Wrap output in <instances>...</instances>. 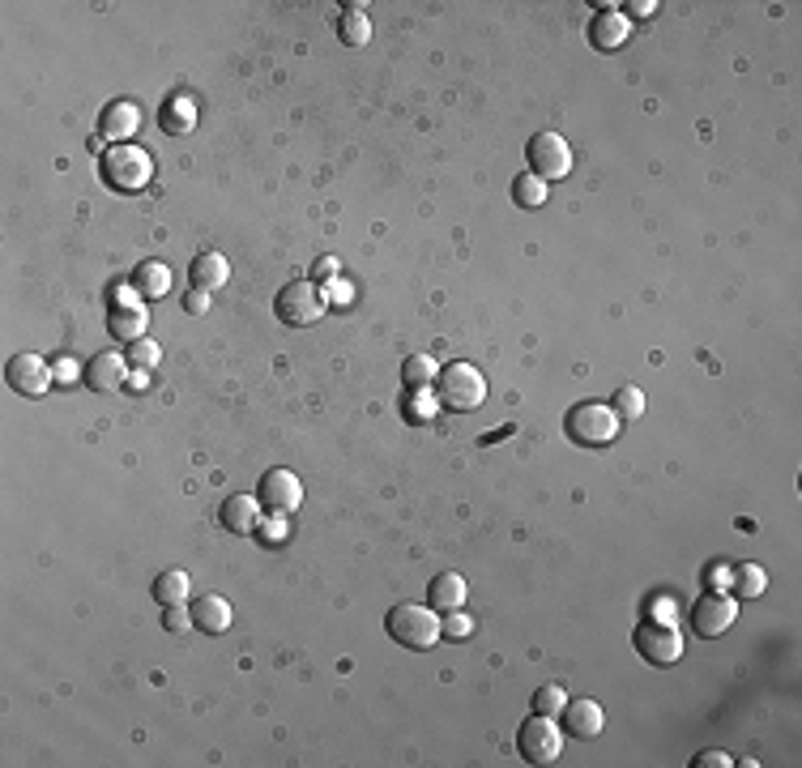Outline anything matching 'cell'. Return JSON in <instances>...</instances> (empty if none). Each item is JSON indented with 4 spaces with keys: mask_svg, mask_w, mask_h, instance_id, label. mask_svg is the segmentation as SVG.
<instances>
[{
    "mask_svg": "<svg viewBox=\"0 0 802 768\" xmlns=\"http://www.w3.org/2000/svg\"><path fill=\"white\" fill-rule=\"evenodd\" d=\"M436 359L431 355H410L406 363H401V380H406V389L410 393H419V389H431L436 384Z\"/></svg>",
    "mask_w": 802,
    "mask_h": 768,
    "instance_id": "25",
    "label": "cell"
},
{
    "mask_svg": "<svg viewBox=\"0 0 802 768\" xmlns=\"http://www.w3.org/2000/svg\"><path fill=\"white\" fill-rule=\"evenodd\" d=\"M384 632H389L401 649H414V653L431 649V645H436V640L444 636V632H440V615H436V606H419V602H401V606H393V611L384 615Z\"/></svg>",
    "mask_w": 802,
    "mask_h": 768,
    "instance_id": "2",
    "label": "cell"
},
{
    "mask_svg": "<svg viewBox=\"0 0 802 768\" xmlns=\"http://www.w3.org/2000/svg\"><path fill=\"white\" fill-rule=\"evenodd\" d=\"M564 730L572 734V739H598L602 734V726H606V713H602V704L598 700H568L564 704Z\"/></svg>",
    "mask_w": 802,
    "mask_h": 768,
    "instance_id": "15",
    "label": "cell"
},
{
    "mask_svg": "<svg viewBox=\"0 0 802 768\" xmlns=\"http://www.w3.org/2000/svg\"><path fill=\"white\" fill-rule=\"evenodd\" d=\"M124 380H128V359L116 355V350H103V355H94L86 363V384L90 389L116 393V389H124Z\"/></svg>",
    "mask_w": 802,
    "mask_h": 768,
    "instance_id": "16",
    "label": "cell"
},
{
    "mask_svg": "<svg viewBox=\"0 0 802 768\" xmlns=\"http://www.w3.org/2000/svg\"><path fill=\"white\" fill-rule=\"evenodd\" d=\"M256 500H261L274 517H286V512H295L303 504V483L299 474L291 470H265L261 483H256Z\"/></svg>",
    "mask_w": 802,
    "mask_h": 768,
    "instance_id": "10",
    "label": "cell"
},
{
    "mask_svg": "<svg viewBox=\"0 0 802 768\" xmlns=\"http://www.w3.org/2000/svg\"><path fill=\"white\" fill-rule=\"evenodd\" d=\"M158 120H163L167 133H188V128L197 124V103H192L188 94H175V99L163 103V116Z\"/></svg>",
    "mask_w": 802,
    "mask_h": 768,
    "instance_id": "24",
    "label": "cell"
},
{
    "mask_svg": "<svg viewBox=\"0 0 802 768\" xmlns=\"http://www.w3.org/2000/svg\"><path fill=\"white\" fill-rule=\"evenodd\" d=\"M274 316L282 320V325H316L320 316H325V291L308 278V282H286L278 299H274Z\"/></svg>",
    "mask_w": 802,
    "mask_h": 768,
    "instance_id": "6",
    "label": "cell"
},
{
    "mask_svg": "<svg viewBox=\"0 0 802 768\" xmlns=\"http://www.w3.org/2000/svg\"><path fill=\"white\" fill-rule=\"evenodd\" d=\"M128 363H133V367H141V372H150V367L158 363V346H154L150 338L133 342V346H128Z\"/></svg>",
    "mask_w": 802,
    "mask_h": 768,
    "instance_id": "30",
    "label": "cell"
},
{
    "mask_svg": "<svg viewBox=\"0 0 802 768\" xmlns=\"http://www.w3.org/2000/svg\"><path fill=\"white\" fill-rule=\"evenodd\" d=\"M440 632H444V636H453V640H461V636H470V632H474V619H470V615H461V611H448V619H440Z\"/></svg>",
    "mask_w": 802,
    "mask_h": 768,
    "instance_id": "31",
    "label": "cell"
},
{
    "mask_svg": "<svg viewBox=\"0 0 802 768\" xmlns=\"http://www.w3.org/2000/svg\"><path fill=\"white\" fill-rule=\"evenodd\" d=\"M184 308L201 316L205 308H210V291H188V299H184Z\"/></svg>",
    "mask_w": 802,
    "mask_h": 768,
    "instance_id": "36",
    "label": "cell"
},
{
    "mask_svg": "<svg viewBox=\"0 0 802 768\" xmlns=\"http://www.w3.org/2000/svg\"><path fill=\"white\" fill-rule=\"evenodd\" d=\"M338 35L346 47H363L372 39V22H367V5H346L338 18Z\"/></svg>",
    "mask_w": 802,
    "mask_h": 768,
    "instance_id": "23",
    "label": "cell"
},
{
    "mask_svg": "<svg viewBox=\"0 0 802 768\" xmlns=\"http://www.w3.org/2000/svg\"><path fill=\"white\" fill-rule=\"evenodd\" d=\"M764 585H768V576H764V568H756V564H739V568L730 572L734 598H760Z\"/></svg>",
    "mask_w": 802,
    "mask_h": 768,
    "instance_id": "26",
    "label": "cell"
},
{
    "mask_svg": "<svg viewBox=\"0 0 802 768\" xmlns=\"http://www.w3.org/2000/svg\"><path fill=\"white\" fill-rule=\"evenodd\" d=\"M419 393H427V389H419ZM419 393H410V402H406V410H410V423H427L431 414H436V406H427Z\"/></svg>",
    "mask_w": 802,
    "mask_h": 768,
    "instance_id": "34",
    "label": "cell"
},
{
    "mask_svg": "<svg viewBox=\"0 0 802 768\" xmlns=\"http://www.w3.org/2000/svg\"><path fill=\"white\" fill-rule=\"evenodd\" d=\"M739 619V598L721 594V589H704V598L692 606V628L700 636H721L730 632V623Z\"/></svg>",
    "mask_w": 802,
    "mask_h": 768,
    "instance_id": "9",
    "label": "cell"
},
{
    "mask_svg": "<svg viewBox=\"0 0 802 768\" xmlns=\"http://www.w3.org/2000/svg\"><path fill=\"white\" fill-rule=\"evenodd\" d=\"M146 325H150V316L141 312V308H124V303H116V308H111V316H107V333H111L116 342H128V346L146 338Z\"/></svg>",
    "mask_w": 802,
    "mask_h": 768,
    "instance_id": "19",
    "label": "cell"
},
{
    "mask_svg": "<svg viewBox=\"0 0 802 768\" xmlns=\"http://www.w3.org/2000/svg\"><path fill=\"white\" fill-rule=\"evenodd\" d=\"M188 278H192V291H218L231 278V261L222 252H197L188 265Z\"/></svg>",
    "mask_w": 802,
    "mask_h": 768,
    "instance_id": "17",
    "label": "cell"
},
{
    "mask_svg": "<svg viewBox=\"0 0 802 768\" xmlns=\"http://www.w3.org/2000/svg\"><path fill=\"white\" fill-rule=\"evenodd\" d=\"M436 397H440V406L470 414L487 402V376L478 372L474 363H448L436 376Z\"/></svg>",
    "mask_w": 802,
    "mask_h": 768,
    "instance_id": "3",
    "label": "cell"
},
{
    "mask_svg": "<svg viewBox=\"0 0 802 768\" xmlns=\"http://www.w3.org/2000/svg\"><path fill=\"white\" fill-rule=\"evenodd\" d=\"M163 623H167V632H184L192 623V606L188 602L184 606H163Z\"/></svg>",
    "mask_w": 802,
    "mask_h": 768,
    "instance_id": "32",
    "label": "cell"
},
{
    "mask_svg": "<svg viewBox=\"0 0 802 768\" xmlns=\"http://www.w3.org/2000/svg\"><path fill=\"white\" fill-rule=\"evenodd\" d=\"M231 619H235L231 602H227V598H218V594H201L197 602H192V623H197L201 632H210V636L227 632V628H231Z\"/></svg>",
    "mask_w": 802,
    "mask_h": 768,
    "instance_id": "18",
    "label": "cell"
},
{
    "mask_svg": "<svg viewBox=\"0 0 802 768\" xmlns=\"http://www.w3.org/2000/svg\"><path fill=\"white\" fill-rule=\"evenodd\" d=\"M564 704H568V696H564V687H559V683H547V687H538V692H534V713L559 717V713H564Z\"/></svg>",
    "mask_w": 802,
    "mask_h": 768,
    "instance_id": "29",
    "label": "cell"
},
{
    "mask_svg": "<svg viewBox=\"0 0 802 768\" xmlns=\"http://www.w3.org/2000/svg\"><path fill=\"white\" fill-rule=\"evenodd\" d=\"M611 410L619 419H640V414H645V393L632 389V384H623V389H615V397H611Z\"/></svg>",
    "mask_w": 802,
    "mask_h": 768,
    "instance_id": "28",
    "label": "cell"
},
{
    "mask_svg": "<svg viewBox=\"0 0 802 768\" xmlns=\"http://www.w3.org/2000/svg\"><path fill=\"white\" fill-rule=\"evenodd\" d=\"M133 291L146 299H163L171 291V269L163 261H141L133 269Z\"/></svg>",
    "mask_w": 802,
    "mask_h": 768,
    "instance_id": "21",
    "label": "cell"
},
{
    "mask_svg": "<svg viewBox=\"0 0 802 768\" xmlns=\"http://www.w3.org/2000/svg\"><path fill=\"white\" fill-rule=\"evenodd\" d=\"M632 645H636V653L645 658L649 666H675L679 658H683V632L675 628V623H666V619H645V623H636V632H632Z\"/></svg>",
    "mask_w": 802,
    "mask_h": 768,
    "instance_id": "5",
    "label": "cell"
},
{
    "mask_svg": "<svg viewBox=\"0 0 802 768\" xmlns=\"http://www.w3.org/2000/svg\"><path fill=\"white\" fill-rule=\"evenodd\" d=\"M465 594H470V589H465V576H457V572H440L436 581L427 585V598L436 611H461Z\"/></svg>",
    "mask_w": 802,
    "mask_h": 768,
    "instance_id": "20",
    "label": "cell"
},
{
    "mask_svg": "<svg viewBox=\"0 0 802 768\" xmlns=\"http://www.w3.org/2000/svg\"><path fill=\"white\" fill-rule=\"evenodd\" d=\"M99 175H103V184L111 192H141L154 180V163H150V154L141 146L124 141V146H107L99 154Z\"/></svg>",
    "mask_w": 802,
    "mask_h": 768,
    "instance_id": "1",
    "label": "cell"
},
{
    "mask_svg": "<svg viewBox=\"0 0 802 768\" xmlns=\"http://www.w3.org/2000/svg\"><path fill=\"white\" fill-rule=\"evenodd\" d=\"M73 372H77L73 363H56V372H52V376H60V380H73Z\"/></svg>",
    "mask_w": 802,
    "mask_h": 768,
    "instance_id": "39",
    "label": "cell"
},
{
    "mask_svg": "<svg viewBox=\"0 0 802 768\" xmlns=\"http://www.w3.org/2000/svg\"><path fill=\"white\" fill-rule=\"evenodd\" d=\"M517 751L525 764H555L559 751H564V730L555 726V717L534 713L529 722L517 730Z\"/></svg>",
    "mask_w": 802,
    "mask_h": 768,
    "instance_id": "7",
    "label": "cell"
},
{
    "mask_svg": "<svg viewBox=\"0 0 802 768\" xmlns=\"http://www.w3.org/2000/svg\"><path fill=\"white\" fill-rule=\"evenodd\" d=\"M137 128H141V107H137L133 99H116V103L103 107V116H99V137L124 146V141L137 137Z\"/></svg>",
    "mask_w": 802,
    "mask_h": 768,
    "instance_id": "13",
    "label": "cell"
},
{
    "mask_svg": "<svg viewBox=\"0 0 802 768\" xmlns=\"http://www.w3.org/2000/svg\"><path fill=\"white\" fill-rule=\"evenodd\" d=\"M188 598H192V581H188V572L167 568V572H158V576H154V602H158V606H184Z\"/></svg>",
    "mask_w": 802,
    "mask_h": 768,
    "instance_id": "22",
    "label": "cell"
},
{
    "mask_svg": "<svg viewBox=\"0 0 802 768\" xmlns=\"http://www.w3.org/2000/svg\"><path fill=\"white\" fill-rule=\"evenodd\" d=\"M5 384L13 393L22 397H43L47 389H52V367H47L39 355H30V350H22V355H13L9 367H5Z\"/></svg>",
    "mask_w": 802,
    "mask_h": 768,
    "instance_id": "11",
    "label": "cell"
},
{
    "mask_svg": "<svg viewBox=\"0 0 802 768\" xmlns=\"http://www.w3.org/2000/svg\"><path fill=\"white\" fill-rule=\"evenodd\" d=\"M632 13H636V18H653V13H657V0H636V5H628Z\"/></svg>",
    "mask_w": 802,
    "mask_h": 768,
    "instance_id": "38",
    "label": "cell"
},
{
    "mask_svg": "<svg viewBox=\"0 0 802 768\" xmlns=\"http://www.w3.org/2000/svg\"><path fill=\"white\" fill-rule=\"evenodd\" d=\"M512 201L521 205V210H538V205H547V184L538 180V175H517L512 180Z\"/></svg>",
    "mask_w": 802,
    "mask_h": 768,
    "instance_id": "27",
    "label": "cell"
},
{
    "mask_svg": "<svg viewBox=\"0 0 802 768\" xmlns=\"http://www.w3.org/2000/svg\"><path fill=\"white\" fill-rule=\"evenodd\" d=\"M525 158H529V175H538L542 184L564 180L572 171V146L559 133H534L525 146Z\"/></svg>",
    "mask_w": 802,
    "mask_h": 768,
    "instance_id": "8",
    "label": "cell"
},
{
    "mask_svg": "<svg viewBox=\"0 0 802 768\" xmlns=\"http://www.w3.org/2000/svg\"><path fill=\"white\" fill-rule=\"evenodd\" d=\"M734 760L726 756V751H700V756L692 760V768H730Z\"/></svg>",
    "mask_w": 802,
    "mask_h": 768,
    "instance_id": "35",
    "label": "cell"
},
{
    "mask_svg": "<svg viewBox=\"0 0 802 768\" xmlns=\"http://www.w3.org/2000/svg\"><path fill=\"white\" fill-rule=\"evenodd\" d=\"M589 43L598 47V52H615V47L628 43V18L615 9V5H598L589 22Z\"/></svg>",
    "mask_w": 802,
    "mask_h": 768,
    "instance_id": "14",
    "label": "cell"
},
{
    "mask_svg": "<svg viewBox=\"0 0 802 768\" xmlns=\"http://www.w3.org/2000/svg\"><path fill=\"white\" fill-rule=\"evenodd\" d=\"M128 389L146 393V389H150V372H141V367H133V372H128Z\"/></svg>",
    "mask_w": 802,
    "mask_h": 768,
    "instance_id": "37",
    "label": "cell"
},
{
    "mask_svg": "<svg viewBox=\"0 0 802 768\" xmlns=\"http://www.w3.org/2000/svg\"><path fill=\"white\" fill-rule=\"evenodd\" d=\"M619 427H623V419H619L611 406H602V402L572 406V414L564 419L568 440L581 444V448H606V444H615V440H619Z\"/></svg>",
    "mask_w": 802,
    "mask_h": 768,
    "instance_id": "4",
    "label": "cell"
},
{
    "mask_svg": "<svg viewBox=\"0 0 802 768\" xmlns=\"http://www.w3.org/2000/svg\"><path fill=\"white\" fill-rule=\"evenodd\" d=\"M218 525L227 534H239V538L256 534L261 530V500H256V495H227L218 508Z\"/></svg>",
    "mask_w": 802,
    "mask_h": 768,
    "instance_id": "12",
    "label": "cell"
},
{
    "mask_svg": "<svg viewBox=\"0 0 802 768\" xmlns=\"http://www.w3.org/2000/svg\"><path fill=\"white\" fill-rule=\"evenodd\" d=\"M338 274H342L338 256H320V261L312 265V282H325V278H338Z\"/></svg>",
    "mask_w": 802,
    "mask_h": 768,
    "instance_id": "33",
    "label": "cell"
}]
</instances>
